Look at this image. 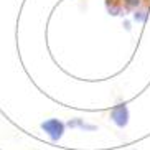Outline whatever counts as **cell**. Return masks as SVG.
<instances>
[{"label": "cell", "mask_w": 150, "mask_h": 150, "mask_svg": "<svg viewBox=\"0 0 150 150\" xmlns=\"http://www.w3.org/2000/svg\"><path fill=\"white\" fill-rule=\"evenodd\" d=\"M110 119L119 129H124L129 124V109L125 104H117L110 110Z\"/></svg>", "instance_id": "7a4b0ae2"}, {"label": "cell", "mask_w": 150, "mask_h": 150, "mask_svg": "<svg viewBox=\"0 0 150 150\" xmlns=\"http://www.w3.org/2000/svg\"><path fill=\"white\" fill-rule=\"evenodd\" d=\"M64 127H66L64 122H61L59 119H48V120H45V122L41 124V129L46 132V135H48L53 142L59 140V139L63 137Z\"/></svg>", "instance_id": "6da1fadb"}, {"label": "cell", "mask_w": 150, "mask_h": 150, "mask_svg": "<svg viewBox=\"0 0 150 150\" xmlns=\"http://www.w3.org/2000/svg\"><path fill=\"white\" fill-rule=\"evenodd\" d=\"M124 2H125V7H127V10L137 8V7L140 5V0H124Z\"/></svg>", "instance_id": "3957f363"}]
</instances>
